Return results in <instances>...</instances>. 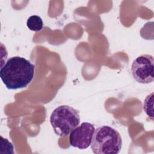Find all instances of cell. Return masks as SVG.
<instances>
[{
	"instance_id": "5",
	"label": "cell",
	"mask_w": 154,
	"mask_h": 154,
	"mask_svg": "<svg viewBox=\"0 0 154 154\" xmlns=\"http://www.w3.org/2000/svg\"><path fill=\"white\" fill-rule=\"evenodd\" d=\"M94 126L88 122H83L70 134L69 143L71 146L79 149L88 148L91 143Z\"/></svg>"
},
{
	"instance_id": "1",
	"label": "cell",
	"mask_w": 154,
	"mask_h": 154,
	"mask_svg": "<svg viewBox=\"0 0 154 154\" xmlns=\"http://www.w3.org/2000/svg\"><path fill=\"white\" fill-rule=\"evenodd\" d=\"M35 66L23 57L15 56L10 58L1 66L0 77L9 90L26 87L32 80Z\"/></svg>"
},
{
	"instance_id": "6",
	"label": "cell",
	"mask_w": 154,
	"mask_h": 154,
	"mask_svg": "<svg viewBox=\"0 0 154 154\" xmlns=\"http://www.w3.org/2000/svg\"><path fill=\"white\" fill-rule=\"evenodd\" d=\"M26 25L31 31H40L43 27V22L40 16L37 15H32L28 19Z\"/></svg>"
},
{
	"instance_id": "3",
	"label": "cell",
	"mask_w": 154,
	"mask_h": 154,
	"mask_svg": "<svg viewBox=\"0 0 154 154\" xmlns=\"http://www.w3.org/2000/svg\"><path fill=\"white\" fill-rule=\"evenodd\" d=\"M50 123L54 132L64 137L70 134L80 123L78 111L69 105L56 108L50 116Z\"/></svg>"
},
{
	"instance_id": "2",
	"label": "cell",
	"mask_w": 154,
	"mask_h": 154,
	"mask_svg": "<svg viewBox=\"0 0 154 154\" xmlns=\"http://www.w3.org/2000/svg\"><path fill=\"white\" fill-rule=\"evenodd\" d=\"M90 145L95 154H117L121 150L122 138L114 128L102 126L95 129Z\"/></svg>"
},
{
	"instance_id": "7",
	"label": "cell",
	"mask_w": 154,
	"mask_h": 154,
	"mask_svg": "<svg viewBox=\"0 0 154 154\" xmlns=\"http://www.w3.org/2000/svg\"><path fill=\"white\" fill-rule=\"evenodd\" d=\"M153 93L148 95L144 100L143 109L146 114L153 119Z\"/></svg>"
},
{
	"instance_id": "4",
	"label": "cell",
	"mask_w": 154,
	"mask_h": 154,
	"mask_svg": "<svg viewBox=\"0 0 154 154\" xmlns=\"http://www.w3.org/2000/svg\"><path fill=\"white\" fill-rule=\"evenodd\" d=\"M131 72L134 79L141 84H149L154 79V60L151 55H142L132 62Z\"/></svg>"
}]
</instances>
